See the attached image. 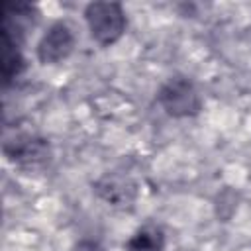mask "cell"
Segmentation results:
<instances>
[{
	"mask_svg": "<svg viewBox=\"0 0 251 251\" xmlns=\"http://www.w3.org/2000/svg\"><path fill=\"white\" fill-rule=\"evenodd\" d=\"M84 20L90 37L102 47L114 45L127 27L126 10L120 2H90L84 8Z\"/></svg>",
	"mask_w": 251,
	"mask_h": 251,
	"instance_id": "cell-1",
	"label": "cell"
},
{
	"mask_svg": "<svg viewBox=\"0 0 251 251\" xmlns=\"http://www.w3.org/2000/svg\"><path fill=\"white\" fill-rule=\"evenodd\" d=\"M157 102L171 118H192L202 110V96L186 76H171L157 90Z\"/></svg>",
	"mask_w": 251,
	"mask_h": 251,
	"instance_id": "cell-2",
	"label": "cell"
},
{
	"mask_svg": "<svg viewBox=\"0 0 251 251\" xmlns=\"http://www.w3.org/2000/svg\"><path fill=\"white\" fill-rule=\"evenodd\" d=\"M4 155L18 167L27 171L43 169L51 159L47 139L33 133H18L4 141Z\"/></svg>",
	"mask_w": 251,
	"mask_h": 251,
	"instance_id": "cell-3",
	"label": "cell"
},
{
	"mask_svg": "<svg viewBox=\"0 0 251 251\" xmlns=\"http://www.w3.org/2000/svg\"><path fill=\"white\" fill-rule=\"evenodd\" d=\"M75 33L65 22L53 24L37 43V59L41 65H57L75 49Z\"/></svg>",
	"mask_w": 251,
	"mask_h": 251,
	"instance_id": "cell-4",
	"label": "cell"
},
{
	"mask_svg": "<svg viewBox=\"0 0 251 251\" xmlns=\"http://www.w3.org/2000/svg\"><path fill=\"white\" fill-rule=\"evenodd\" d=\"M94 192L114 208H129L137 196V184L120 173H106L94 182Z\"/></svg>",
	"mask_w": 251,
	"mask_h": 251,
	"instance_id": "cell-5",
	"label": "cell"
},
{
	"mask_svg": "<svg viewBox=\"0 0 251 251\" xmlns=\"http://www.w3.org/2000/svg\"><path fill=\"white\" fill-rule=\"evenodd\" d=\"M165 233L159 226H141L126 243V251H163Z\"/></svg>",
	"mask_w": 251,
	"mask_h": 251,
	"instance_id": "cell-6",
	"label": "cell"
},
{
	"mask_svg": "<svg viewBox=\"0 0 251 251\" xmlns=\"http://www.w3.org/2000/svg\"><path fill=\"white\" fill-rule=\"evenodd\" d=\"M0 45H2V49H0V73H2L4 86H8L25 69V59H24L20 45H12L6 41H2Z\"/></svg>",
	"mask_w": 251,
	"mask_h": 251,
	"instance_id": "cell-7",
	"label": "cell"
},
{
	"mask_svg": "<svg viewBox=\"0 0 251 251\" xmlns=\"http://www.w3.org/2000/svg\"><path fill=\"white\" fill-rule=\"evenodd\" d=\"M73 251H104L96 241H80Z\"/></svg>",
	"mask_w": 251,
	"mask_h": 251,
	"instance_id": "cell-8",
	"label": "cell"
}]
</instances>
